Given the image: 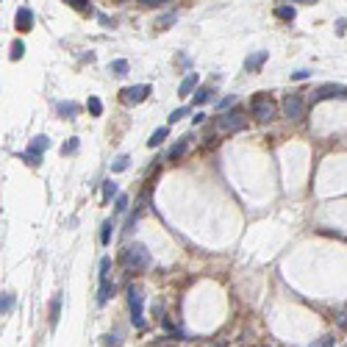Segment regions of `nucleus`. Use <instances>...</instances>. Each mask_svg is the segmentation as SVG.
<instances>
[{
  "instance_id": "21",
  "label": "nucleus",
  "mask_w": 347,
  "mask_h": 347,
  "mask_svg": "<svg viewBox=\"0 0 347 347\" xmlns=\"http://www.w3.org/2000/svg\"><path fill=\"white\" fill-rule=\"evenodd\" d=\"M108 70H111L114 75H125V72H128V61L125 59H117V61H111V64H108Z\"/></svg>"
},
{
  "instance_id": "34",
  "label": "nucleus",
  "mask_w": 347,
  "mask_h": 347,
  "mask_svg": "<svg viewBox=\"0 0 347 347\" xmlns=\"http://www.w3.org/2000/svg\"><path fill=\"white\" fill-rule=\"evenodd\" d=\"M309 75H311L309 70H297V72H292V78H295V81H305Z\"/></svg>"
},
{
  "instance_id": "1",
  "label": "nucleus",
  "mask_w": 347,
  "mask_h": 347,
  "mask_svg": "<svg viewBox=\"0 0 347 347\" xmlns=\"http://www.w3.org/2000/svg\"><path fill=\"white\" fill-rule=\"evenodd\" d=\"M122 264H125L128 269H147L150 267V253H147L145 244L133 242L122 250Z\"/></svg>"
},
{
  "instance_id": "27",
  "label": "nucleus",
  "mask_w": 347,
  "mask_h": 347,
  "mask_svg": "<svg viewBox=\"0 0 347 347\" xmlns=\"http://www.w3.org/2000/svg\"><path fill=\"white\" fill-rule=\"evenodd\" d=\"M108 269H111V258H100V281H108Z\"/></svg>"
},
{
  "instance_id": "6",
  "label": "nucleus",
  "mask_w": 347,
  "mask_h": 347,
  "mask_svg": "<svg viewBox=\"0 0 347 347\" xmlns=\"http://www.w3.org/2000/svg\"><path fill=\"white\" fill-rule=\"evenodd\" d=\"M331 98H347V86H342V84H322L314 94H311V103L331 100Z\"/></svg>"
},
{
  "instance_id": "3",
  "label": "nucleus",
  "mask_w": 347,
  "mask_h": 347,
  "mask_svg": "<svg viewBox=\"0 0 347 347\" xmlns=\"http://www.w3.org/2000/svg\"><path fill=\"white\" fill-rule=\"evenodd\" d=\"M50 147V139L47 136H33V142L28 145V150L23 153V161H28L31 167H39V161H42V153Z\"/></svg>"
},
{
  "instance_id": "8",
  "label": "nucleus",
  "mask_w": 347,
  "mask_h": 347,
  "mask_svg": "<svg viewBox=\"0 0 347 347\" xmlns=\"http://www.w3.org/2000/svg\"><path fill=\"white\" fill-rule=\"evenodd\" d=\"M303 98L300 94H286V100H283V114H286L289 120H300L303 117Z\"/></svg>"
},
{
  "instance_id": "7",
  "label": "nucleus",
  "mask_w": 347,
  "mask_h": 347,
  "mask_svg": "<svg viewBox=\"0 0 347 347\" xmlns=\"http://www.w3.org/2000/svg\"><path fill=\"white\" fill-rule=\"evenodd\" d=\"M217 128H220V131H225V133L242 131V128H244V117H242L239 111H228V114H222V117L217 120Z\"/></svg>"
},
{
  "instance_id": "5",
  "label": "nucleus",
  "mask_w": 347,
  "mask_h": 347,
  "mask_svg": "<svg viewBox=\"0 0 347 347\" xmlns=\"http://www.w3.org/2000/svg\"><path fill=\"white\" fill-rule=\"evenodd\" d=\"M150 94V86L147 84H139V86H125V89L120 92V100L125 106H136V103H142V100Z\"/></svg>"
},
{
  "instance_id": "16",
  "label": "nucleus",
  "mask_w": 347,
  "mask_h": 347,
  "mask_svg": "<svg viewBox=\"0 0 347 347\" xmlns=\"http://www.w3.org/2000/svg\"><path fill=\"white\" fill-rule=\"evenodd\" d=\"M192 100H195V106L208 103V100H211V89H208V86H200V89H195V92H192Z\"/></svg>"
},
{
  "instance_id": "35",
  "label": "nucleus",
  "mask_w": 347,
  "mask_h": 347,
  "mask_svg": "<svg viewBox=\"0 0 347 347\" xmlns=\"http://www.w3.org/2000/svg\"><path fill=\"white\" fill-rule=\"evenodd\" d=\"M230 103H234V94H228V98H222V100H220V111H222V108H228Z\"/></svg>"
},
{
  "instance_id": "15",
  "label": "nucleus",
  "mask_w": 347,
  "mask_h": 347,
  "mask_svg": "<svg viewBox=\"0 0 347 347\" xmlns=\"http://www.w3.org/2000/svg\"><path fill=\"white\" fill-rule=\"evenodd\" d=\"M59 314H61V295H53V300H50V328L59 325Z\"/></svg>"
},
{
  "instance_id": "17",
  "label": "nucleus",
  "mask_w": 347,
  "mask_h": 347,
  "mask_svg": "<svg viewBox=\"0 0 347 347\" xmlns=\"http://www.w3.org/2000/svg\"><path fill=\"white\" fill-rule=\"evenodd\" d=\"M114 295V283L111 281H100V295H98V303L103 305V303H108V297Z\"/></svg>"
},
{
  "instance_id": "22",
  "label": "nucleus",
  "mask_w": 347,
  "mask_h": 347,
  "mask_svg": "<svg viewBox=\"0 0 347 347\" xmlns=\"http://www.w3.org/2000/svg\"><path fill=\"white\" fill-rule=\"evenodd\" d=\"M86 108H89L92 117H100V114H103V103H100L98 98H89V100H86Z\"/></svg>"
},
{
  "instance_id": "4",
  "label": "nucleus",
  "mask_w": 347,
  "mask_h": 347,
  "mask_svg": "<svg viewBox=\"0 0 347 347\" xmlns=\"http://www.w3.org/2000/svg\"><path fill=\"white\" fill-rule=\"evenodd\" d=\"M275 103L267 98V94H258V98L253 100V117L258 122H269V120H275Z\"/></svg>"
},
{
  "instance_id": "37",
  "label": "nucleus",
  "mask_w": 347,
  "mask_h": 347,
  "mask_svg": "<svg viewBox=\"0 0 347 347\" xmlns=\"http://www.w3.org/2000/svg\"><path fill=\"white\" fill-rule=\"evenodd\" d=\"M203 120H206V114H203V111H197V114H195V125H200Z\"/></svg>"
},
{
  "instance_id": "18",
  "label": "nucleus",
  "mask_w": 347,
  "mask_h": 347,
  "mask_svg": "<svg viewBox=\"0 0 347 347\" xmlns=\"http://www.w3.org/2000/svg\"><path fill=\"white\" fill-rule=\"evenodd\" d=\"M78 147H81V139H78V136H70V139L61 145V153H64V156H72V153H78Z\"/></svg>"
},
{
  "instance_id": "24",
  "label": "nucleus",
  "mask_w": 347,
  "mask_h": 347,
  "mask_svg": "<svg viewBox=\"0 0 347 347\" xmlns=\"http://www.w3.org/2000/svg\"><path fill=\"white\" fill-rule=\"evenodd\" d=\"M23 53H25V45H23V42H20V39H17V42L11 45V53H9V59H11V61H20V59H23Z\"/></svg>"
},
{
  "instance_id": "30",
  "label": "nucleus",
  "mask_w": 347,
  "mask_h": 347,
  "mask_svg": "<svg viewBox=\"0 0 347 347\" xmlns=\"http://www.w3.org/2000/svg\"><path fill=\"white\" fill-rule=\"evenodd\" d=\"M309 347H333V336H322V339H317V342L309 344Z\"/></svg>"
},
{
  "instance_id": "9",
  "label": "nucleus",
  "mask_w": 347,
  "mask_h": 347,
  "mask_svg": "<svg viewBox=\"0 0 347 347\" xmlns=\"http://www.w3.org/2000/svg\"><path fill=\"white\" fill-rule=\"evenodd\" d=\"M14 25H17V31H20V33H28V31L33 28V11L28 9V6L17 9V14H14Z\"/></svg>"
},
{
  "instance_id": "31",
  "label": "nucleus",
  "mask_w": 347,
  "mask_h": 347,
  "mask_svg": "<svg viewBox=\"0 0 347 347\" xmlns=\"http://www.w3.org/2000/svg\"><path fill=\"white\" fill-rule=\"evenodd\" d=\"M336 325H339V328H342V331H347V309H342V311H339V317H336Z\"/></svg>"
},
{
  "instance_id": "2",
  "label": "nucleus",
  "mask_w": 347,
  "mask_h": 347,
  "mask_svg": "<svg viewBox=\"0 0 347 347\" xmlns=\"http://www.w3.org/2000/svg\"><path fill=\"white\" fill-rule=\"evenodd\" d=\"M142 305H145L142 289L139 286H128V309H131V322L136 325V328L145 325V319H142Z\"/></svg>"
},
{
  "instance_id": "19",
  "label": "nucleus",
  "mask_w": 347,
  "mask_h": 347,
  "mask_svg": "<svg viewBox=\"0 0 347 347\" xmlns=\"http://www.w3.org/2000/svg\"><path fill=\"white\" fill-rule=\"evenodd\" d=\"M275 17H278V20H295V6L281 3V6L275 9Z\"/></svg>"
},
{
  "instance_id": "25",
  "label": "nucleus",
  "mask_w": 347,
  "mask_h": 347,
  "mask_svg": "<svg viewBox=\"0 0 347 347\" xmlns=\"http://www.w3.org/2000/svg\"><path fill=\"white\" fill-rule=\"evenodd\" d=\"M128 164H131V159H128V156H117V159H114V164H111V169H114V172H122V169H128Z\"/></svg>"
},
{
  "instance_id": "26",
  "label": "nucleus",
  "mask_w": 347,
  "mask_h": 347,
  "mask_svg": "<svg viewBox=\"0 0 347 347\" xmlns=\"http://www.w3.org/2000/svg\"><path fill=\"white\" fill-rule=\"evenodd\" d=\"M111 230H114V222H111V220L103 222V230H100V242H103V244L111 242Z\"/></svg>"
},
{
  "instance_id": "38",
  "label": "nucleus",
  "mask_w": 347,
  "mask_h": 347,
  "mask_svg": "<svg viewBox=\"0 0 347 347\" xmlns=\"http://www.w3.org/2000/svg\"><path fill=\"white\" fill-rule=\"evenodd\" d=\"M336 25H339V33H344V31H347V20H339Z\"/></svg>"
},
{
  "instance_id": "23",
  "label": "nucleus",
  "mask_w": 347,
  "mask_h": 347,
  "mask_svg": "<svg viewBox=\"0 0 347 347\" xmlns=\"http://www.w3.org/2000/svg\"><path fill=\"white\" fill-rule=\"evenodd\" d=\"M111 197H117V183H114V181H103V200L108 203Z\"/></svg>"
},
{
  "instance_id": "14",
  "label": "nucleus",
  "mask_w": 347,
  "mask_h": 347,
  "mask_svg": "<svg viewBox=\"0 0 347 347\" xmlns=\"http://www.w3.org/2000/svg\"><path fill=\"white\" fill-rule=\"evenodd\" d=\"M186 147H189V136H183L181 142H175L172 147H169V153H167V159L169 161H175V159H181L183 153H186Z\"/></svg>"
},
{
  "instance_id": "32",
  "label": "nucleus",
  "mask_w": 347,
  "mask_h": 347,
  "mask_svg": "<svg viewBox=\"0 0 347 347\" xmlns=\"http://www.w3.org/2000/svg\"><path fill=\"white\" fill-rule=\"evenodd\" d=\"M103 344L106 347H120L122 342H120V336H103Z\"/></svg>"
},
{
  "instance_id": "11",
  "label": "nucleus",
  "mask_w": 347,
  "mask_h": 347,
  "mask_svg": "<svg viewBox=\"0 0 347 347\" xmlns=\"http://www.w3.org/2000/svg\"><path fill=\"white\" fill-rule=\"evenodd\" d=\"M197 81H200V75H197V72H189V75L181 81V86H178V94H192V92L197 89Z\"/></svg>"
},
{
  "instance_id": "12",
  "label": "nucleus",
  "mask_w": 347,
  "mask_h": 347,
  "mask_svg": "<svg viewBox=\"0 0 347 347\" xmlns=\"http://www.w3.org/2000/svg\"><path fill=\"white\" fill-rule=\"evenodd\" d=\"M56 111H59L64 120H75V117H78V111H81V106L70 100V103H59V106H56Z\"/></svg>"
},
{
  "instance_id": "29",
  "label": "nucleus",
  "mask_w": 347,
  "mask_h": 347,
  "mask_svg": "<svg viewBox=\"0 0 347 347\" xmlns=\"http://www.w3.org/2000/svg\"><path fill=\"white\" fill-rule=\"evenodd\" d=\"M114 208H117V211L122 214L128 208V195H117V203H114Z\"/></svg>"
},
{
  "instance_id": "33",
  "label": "nucleus",
  "mask_w": 347,
  "mask_h": 347,
  "mask_svg": "<svg viewBox=\"0 0 347 347\" xmlns=\"http://www.w3.org/2000/svg\"><path fill=\"white\" fill-rule=\"evenodd\" d=\"M67 6H72V9L84 11V9H86V6H89V3H86V0H67Z\"/></svg>"
},
{
  "instance_id": "36",
  "label": "nucleus",
  "mask_w": 347,
  "mask_h": 347,
  "mask_svg": "<svg viewBox=\"0 0 347 347\" xmlns=\"http://www.w3.org/2000/svg\"><path fill=\"white\" fill-rule=\"evenodd\" d=\"M142 6H164V0H142Z\"/></svg>"
},
{
  "instance_id": "13",
  "label": "nucleus",
  "mask_w": 347,
  "mask_h": 347,
  "mask_svg": "<svg viewBox=\"0 0 347 347\" xmlns=\"http://www.w3.org/2000/svg\"><path fill=\"white\" fill-rule=\"evenodd\" d=\"M14 303H17V295H14V292H3V295H0V317L9 314V311L14 309Z\"/></svg>"
},
{
  "instance_id": "20",
  "label": "nucleus",
  "mask_w": 347,
  "mask_h": 347,
  "mask_svg": "<svg viewBox=\"0 0 347 347\" xmlns=\"http://www.w3.org/2000/svg\"><path fill=\"white\" fill-rule=\"evenodd\" d=\"M167 133H169V128H159V131H153V136L147 139V145H150V147H159L161 142L167 139Z\"/></svg>"
},
{
  "instance_id": "10",
  "label": "nucleus",
  "mask_w": 347,
  "mask_h": 347,
  "mask_svg": "<svg viewBox=\"0 0 347 347\" xmlns=\"http://www.w3.org/2000/svg\"><path fill=\"white\" fill-rule=\"evenodd\" d=\"M267 61V50H258V53H253V56H247L244 59V70L247 72H258V67Z\"/></svg>"
},
{
  "instance_id": "28",
  "label": "nucleus",
  "mask_w": 347,
  "mask_h": 347,
  "mask_svg": "<svg viewBox=\"0 0 347 347\" xmlns=\"http://www.w3.org/2000/svg\"><path fill=\"white\" fill-rule=\"evenodd\" d=\"M186 114H189V108H175V111L167 117V120H169V125H172V122H178V120H183Z\"/></svg>"
}]
</instances>
